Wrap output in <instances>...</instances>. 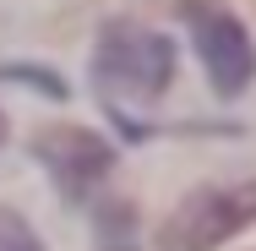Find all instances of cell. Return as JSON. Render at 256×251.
Here are the masks:
<instances>
[{
	"mask_svg": "<svg viewBox=\"0 0 256 251\" xmlns=\"http://www.w3.org/2000/svg\"><path fill=\"white\" fill-rule=\"evenodd\" d=\"M33 153L54 175L60 197H71V202L93 197V186H104L109 169H114V148L98 131H88V126H44L33 137Z\"/></svg>",
	"mask_w": 256,
	"mask_h": 251,
	"instance_id": "cell-4",
	"label": "cell"
},
{
	"mask_svg": "<svg viewBox=\"0 0 256 251\" xmlns=\"http://www.w3.org/2000/svg\"><path fill=\"white\" fill-rule=\"evenodd\" d=\"M174 77V44L142 28V22H109L98 33V55H93V82L109 109L120 104H153Z\"/></svg>",
	"mask_w": 256,
	"mask_h": 251,
	"instance_id": "cell-1",
	"label": "cell"
},
{
	"mask_svg": "<svg viewBox=\"0 0 256 251\" xmlns=\"http://www.w3.org/2000/svg\"><path fill=\"white\" fill-rule=\"evenodd\" d=\"M256 224V186H202L174 202L158 224V251H218L229 235Z\"/></svg>",
	"mask_w": 256,
	"mask_h": 251,
	"instance_id": "cell-2",
	"label": "cell"
},
{
	"mask_svg": "<svg viewBox=\"0 0 256 251\" xmlns=\"http://www.w3.org/2000/svg\"><path fill=\"white\" fill-rule=\"evenodd\" d=\"M0 251H44V246H38V235L28 229V218H16V213L0 207Z\"/></svg>",
	"mask_w": 256,
	"mask_h": 251,
	"instance_id": "cell-6",
	"label": "cell"
},
{
	"mask_svg": "<svg viewBox=\"0 0 256 251\" xmlns=\"http://www.w3.org/2000/svg\"><path fill=\"white\" fill-rule=\"evenodd\" d=\"M0 142H6V115H0Z\"/></svg>",
	"mask_w": 256,
	"mask_h": 251,
	"instance_id": "cell-7",
	"label": "cell"
},
{
	"mask_svg": "<svg viewBox=\"0 0 256 251\" xmlns=\"http://www.w3.org/2000/svg\"><path fill=\"white\" fill-rule=\"evenodd\" d=\"M98 251H142V218L126 197L98 202Z\"/></svg>",
	"mask_w": 256,
	"mask_h": 251,
	"instance_id": "cell-5",
	"label": "cell"
},
{
	"mask_svg": "<svg viewBox=\"0 0 256 251\" xmlns=\"http://www.w3.org/2000/svg\"><path fill=\"white\" fill-rule=\"evenodd\" d=\"M180 17L196 39V55H202V71L212 82L218 99H234L246 93L256 77V44L246 33V22L224 6V0H180Z\"/></svg>",
	"mask_w": 256,
	"mask_h": 251,
	"instance_id": "cell-3",
	"label": "cell"
}]
</instances>
